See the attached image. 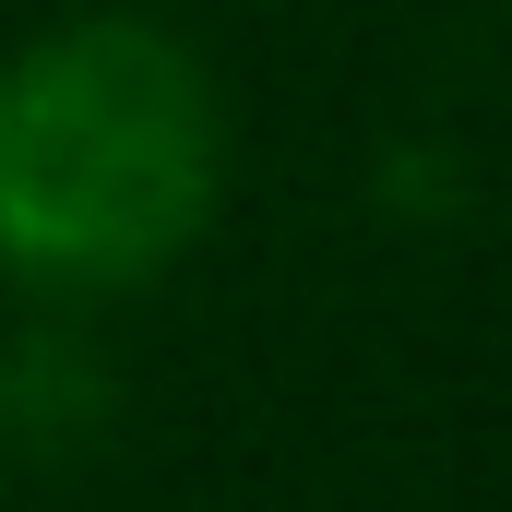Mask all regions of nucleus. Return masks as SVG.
I'll use <instances>...</instances> for the list:
<instances>
[{"instance_id":"1","label":"nucleus","mask_w":512,"mask_h":512,"mask_svg":"<svg viewBox=\"0 0 512 512\" xmlns=\"http://www.w3.org/2000/svg\"><path fill=\"white\" fill-rule=\"evenodd\" d=\"M227 96L131 12L48 24L0 60V274L48 298H120L215 227Z\"/></svg>"},{"instance_id":"2","label":"nucleus","mask_w":512,"mask_h":512,"mask_svg":"<svg viewBox=\"0 0 512 512\" xmlns=\"http://www.w3.org/2000/svg\"><path fill=\"white\" fill-rule=\"evenodd\" d=\"M84 429H108V370L72 346H12L0 358V441L12 453H72Z\"/></svg>"}]
</instances>
